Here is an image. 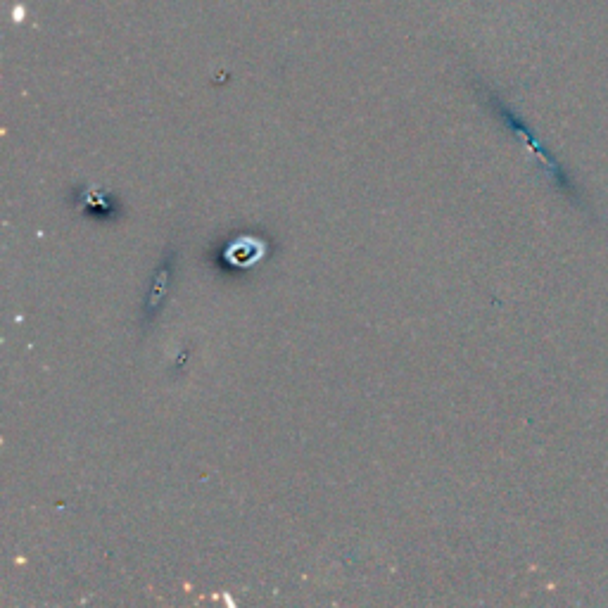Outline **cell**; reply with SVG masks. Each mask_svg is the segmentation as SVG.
<instances>
[]
</instances>
